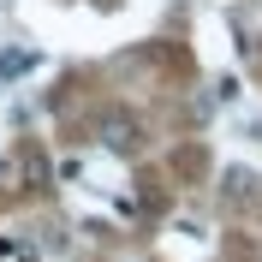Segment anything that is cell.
Returning a JSON list of instances; mask_svg holds the SVG:
<instances>
[{
    "label": "cell",
    "instance_id": "cell-2",
    "mask_svg": "<svg viewBox=\"0 0 262 262\" xmlns=\"http://www.w3.org/2000/svg\"><path fill=\"white\" fill-rule=\"evenodd\" d=\"M227 191L232 196H250V173H227Z\"/></svg>",
    "mask_w": 262,
    "mask_h": 262
},
{
    "label": "cell",
    "instance_id": "cell-3",
    "mask_svg": "<svg viewBox=\"0 0 262 262\" xmlns=\"http://www.w3.org/2000/svg\"><path fill=\"white\" fill-rule=\"evenodd\" d=\"M24 256V245H12V238H0V262H18Z\"/></svg>",
    "mask_w": 262,
    "mask_h": 262
},
{
    "label": "cell",
    "instance_id": "cell-1",
    "mask_svg": "<svg viewBox=\"0 0 262 262\" xmlns=\"http://www.w3.org/2000/svg\"><path fill=\"white\" fill-rule=\"evenodd\" d=\"M101 143L114 149V155H131V149H137V119L125 114V107H114V114H101Z\"/></svg>",
    "mask_w": 262,
    "mask_h": 262
}]
</instances>
